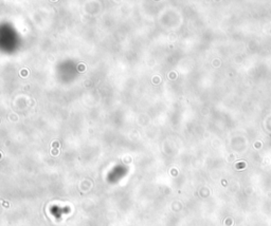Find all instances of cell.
Returning <instances> with one entry per match:
<instances>
[{
    "label": "cell",
    "instance_id": "obj_1",
    "mask_svg": "<svg viewBox=\"0 0 271 226\" xmlns=\"http://www.w3.org/2000/svg\"><path fill=\"white\" fill-rule=\"evenodd\" d=\"M52 146H53V147H58V143H55V142H54V143H53V144H52Z\"/></svg>",
    "mask_w": 271,
    "mask_h": 226
}]
</instances>
